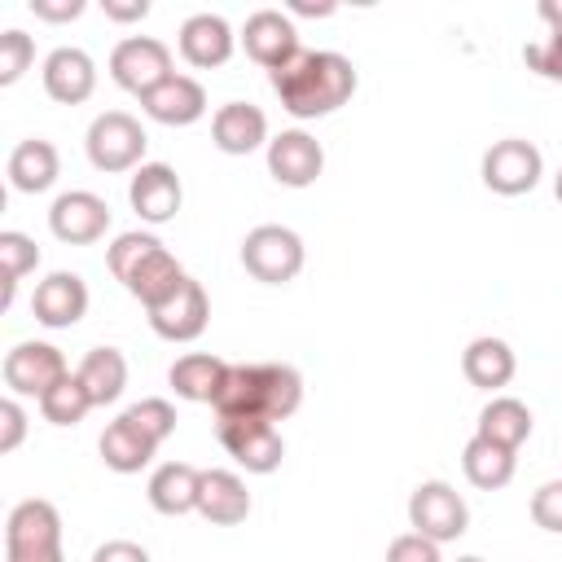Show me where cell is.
Returning a JSON list of instances; mask_svg holds the SVG:
<instances>
[{
	"label": "cell",
	"mask_w": 562,
	"mask_h": 562,
	"mask_svg": "<svg viewBox=\"0 0 562 562\" xmlns=\"http://www.w3.org/2000/svg\"><path fill=\"white\" fill-rule=\"evenodd\" d=\"M272 92L294 119H325L356 92V66L329 48H303L290 66L272 70Z\"/></svg>",
	"instance_id": "1"
},
{
	"label": "cell",
	"mask_w": 562,
	"mask_h": 562,
	"mask_svg": "<svg viewBox=\"0 0 562 562\" xmlns=\"http://www.w3.org/2000/svg\"><path fill=\"white\" fill-rule=\"evenodd\" d=\"M303 404V378L290 364H228L220 395H215V417H268L285 422Z\"/></svg>",
	"instance_id": "2"
},
{
	"label": "cell",
	"mask_w": 562,
	"mask_h": 562,
	"mask_svg": "<svg viewBox=\"0 0 562 562\" xmlns=\"http://www.w3.org/2000/svg\"><path fill=\"white\" fill-rule=\"evenodd\" d=\"M4 562H66L61 514L53 501H22L4 518Z\"/></svg>",
	"instance_id": "3"
},
{
	"label": "cell",
	"mask_w": 562,
	"mask_h": 562,
	"mask_svg": "<svg viewBox=\"0 0 562 562\" xmlns=\"http://www.w3.org/2000/svg\"><path fill=\"white\" fill-rule=\"evenodd\" d=\"M241 268L263 285H285L303 272V237L285 224H259L241 237Z\"/></svg>",
	"instance_id": "4"
},
{
	"label": "cell",
	"mask_w": 562,
	"mask_h": 562,
	"mask_svg": "<svg viewBox=\"0 0 562 562\" xmlns=\"http://www.w3.org/2000/svg\"><path fill=\"white\" fill-rule=\"evenodd\" d=\"M83 145H88V158H92V167H97V171L119 176V171L140 167L149 136H145V127H140L127 110H105V114H97V119H92V127H88V140H83Z\"/></svg>",
	"instance_id": "5"
},
{
	"label": "cell",
	"mask_w": 562,
	"mask_h": 562,
	"mask_svg": "<svg viewBox=\"0 0 562 562\" xmlns=\"http://www.w3.org/2000/svg\"><path fill=\"white\" fill-rule=\"evenodd\" d=\"M408 527L435 544H448L457 536H465L470 527V509L461 501V492L443 479H430V483H417L413 496H408Z\"/></svg>",
	"instance_id": "6"
},
{
	"label": "cell",
	"mask_w": 562,
	"mask_h": 562,
	"mask_svg": "<svg viewBox=\"0 0 562 562\" xmlns=\"http://www.w3.org/2000/svg\"><path fill=\"white\" fill-rule=\"evenodd\" d=\"M176 70H171V48L162 44V40H154V35H127V40H119L114 44V53H110V79L123 88V92H136V97H145V92H154L162 79H171Z\"/></svg>",
	"instance_id": "7"
},
{
	"label": "cell",
	"mask_w": 562,
	"mask_h": 562,
	"mask_svg": "<svg viewBox=\"0 0 562 562\" xmlns=\"http://www.w3.org/2000/svg\"><path fill=\"white\" fill-rule=\"evenodd\" d=\"M215 430H220L224 452L237 465H246L250 474H272L285 457V439H281L277 422H268V417H220Z\"/></svg>",
	"instance_id": "8"
},
{
	"label": "cell",
	"mask_w": 562,
	"mask_h": 562,
	"mask_svg": "<svg viewBox=\"0 0 562 562\" xmlns=\"http://www.w3.org/2000/svg\"><path fill=\"white\" fill-rule=\"evenodd\" d=\"M544 176V158L531 140L522 136H505L496 140L487 154H483V184L501 198H518V193H531Z\"/></svg>",
	"instance_id": "9"
},
{
	"label": "cell",
	"mask_w": 562,
	"mask_h": 562,
	"mask_svg": "<svg viewBox=\"0 0 562 562\" xmlns=\"http://www.w3.org/2000/svg\"><path fill=\"white\" fill-rule=\"evenodd\" d=\"M0 373H4V386H9L13 395H35V400H44L70 369H66V356H61L53 342H18V347L4 356Z\"/></svg>",
	"instance_id": "10"
},
{
	"label": "cell",
	"mask_w": 562,
	"mask_h": 562,
	"mask_svg": "<svg viewBox=\"0 0 562 562\" xmlns=\"http://www.w3.org/2000/svg\"><path fill=\"white\" fill-rule=\"evenodd\" d=\"M241 48H246V57L259 61L268 75L281 70V66H290V61L303 53V48H299V31H294V22H290L281 9H255V13L246 18V26H241Z\"/></svg>",
	"instance_id": "11"
},
{
	"label": "cell",
	"mask_w": 562,
	"mask_h": 562,
	"mask_svg": "<svg viewBox=\"0 0 562 562\" xmlns=\"http://www.w3.org/2000/svg\"><path fill=\"white\" fill-rule=\"evenodd\" d=\"M48 228L66 246H92L110 228V206H105V198H97L88 189H70L48 206Z\"/></svg>",
	"instance_id": "12"
},
{
	"label": "cell",
	"mask_w": 562,
	"mask_h": 562,
	"mask_svg": "<svg viewBox=\"0 0 562 562\" xmlns=\"http://www.w3.org/2000/svg\"><path fill=\"white\" fill-rule=\"evenodd\" d=\"M206 321H211V299H206L202 281H193V277H184L176 294H167L162 303L149 307V325L167 342H193L206 329Z\"/></svg>",
	"instance_id": "13"
},
{
	"label": "cell",
	"mask_w": 562,
	"mask_h": 562,
	"mask_svg": "<svg viewBox=\"0 0 562 562\" xmlns=\"http://www.w3.org/2000/svg\"><path fill=\"white\" fill-rule=\"evenodd\" d=\"M325 171V149L316 136L307 132H281L268 140V176L285 189H307L316 184V176Z\"/></svg>",
	"instance_id": "14"
},
{
	"label": "cell",
	"mask_w": 562,
	"mask_h": 562,
	"mask_svg": "<svg viewBox=\"0 0 562 562\" xmlns=\"http://www.w3.org/2000/svg\"><path fill=\"white\" fill-rule=\"evenodd\" d=\"M180 198H184L180 176H176V167H167V162H140L136 176H132V184H127V202H132V211H136L145 224H167V220H176Z\"/></svg>",
	"instance_id": "15"
},
{
	"label": "cell",
	"mask_w": 562,
	"mask_h": 562,
	"mask_svg": "<svg viewBox=\"0 0 562 562\" xmlns=\"http://www.w3.org/2000/svg\"><path fill=\"white\" fill-rule=\"evenodd\" d=\"M31 312H35V321L48 325V329H70V325H79L83 312H88V285H83V277H79V272H48V277L35 285V294H31Z\"/></svg>",
	"instance_id": "16"
},
{
	"label": "cell",
	"mask_w": 562,
	"mask_h": 562,
	"mask_svg": "<svg viewBox=\"0 0 562 562\" xmlns=\"http://www.w3.org/2000/svg\"><path fill=\"white\" fill-rule=\"evenodd\" d=\"M97 88V61L75 48V44H61L44 57V92L57 101V105H83Z\"/></svg>",
	"instance_id": "17"
},
{
	"label": "cell",
	"mask_w": 562,
	"mask_h": 562,
	"mask_svg": "<svg viewBox=\"0 0 562 562\" xmlns=\"http://www.w3.org/2000/svg\"><path fill=\"white\" fill-rule=\"evenodd\" d=\"M140 110L154 119V123H167V127H189L206 114V88L193 79V75H171L162 79L154 92L140 97Z\"/></svg>",
	"instance_id": "18"
},
{
	"label": "cell",
	"mask_w": 562,
	"mask_h": 562,
	"mask_svg": "<svg viewBox=\"0 0 562 562\" xmlns=\"http://www.w3.org/2000/svg\"><path fill=\"white\" fill-rule=\"evenodd\" d=\"M233 26L220 18V13H193L180 22V57L198 70H215L233 57Z\"/></svg>",
	"instance_id": "19"
},
{
	"label": "cell",
	"mask_w": 562,
	"mask_h": 562,
	"mask_svg": "<svg viewBox=\"0 0 562 562\" xmlns=\"http://www.w3.org/2000/svg\"><path fill=\"white\" fill-rule=\"evenodd\" d=\"M211 140L220 154H255L259 145H268V119L250 101H228L211 114Z\"/></svg>",
	"instance_id": "20"
},
{
	"label": "cell",
	"mask_w": 562,
	"mask_h": 562,
	"mask_svg": "<svg viewBox=\"0 0 562 562\" xmlns=\"http://www.w3.org/2000/svg\"><path fill=\"white\" fill-rule=\"evenodd\" d=\"M198 514L215 527H237L250 514V492L233 470H202V492H198Z\"/></svg>",
	"instance_id": "21"
},
{
	"label": "cell",
	"mask_w": 562,
	"mask_h": 562,
	"mask_svg": "<svg viewBox=\"0 0 562 562\" xmlns=\"http://www.w3.org/2000/svg\"><path fill=\"white\" fill-rule=\"evenodd\" d=\"M4 171H9V184H13L18 193H44V189L57 180V171H61L57 145L44 140V136H26V140L13 145Z\"/></svg>",
	"instance_id": "22"
},
{
	"label": "cell",
	"mask_w": 562,
	"mask_h": 562,
	"mask_svg": "<svg viewBox=\"0 0 562 562\" xmlns=\"http://www.w3.org/2000/svg\"><path fill=\"white\" fill-rule=\"evenodd\" d=\"M154 452H158V439L145 435L127 413L114 417V422L101 430V461H105L114 474H136V470H145V465L154 461Z\"/></svg>",
	"instance_id": "23"
},
{
	"label": "cell",
	"mask_w": 562,
	"mask_h": 562,
	"mask_svg": "<svg viewBox=\"0 0 562 562\" xmlns=\"http://www.w3.org/2000/svg\"><path fill=\"white\" fill-rule=\"evenodd\" d=\"M514 369H518V360H514V347H509L505 338L483 334V338H474V342L461 351V373H465V382L479 386V391H501V386H509Z\"/></svg>",
	"instance_id": "24"
},
{
	"label": "cell",
	"mask_w": 562,
	"mask_h": 562,
	"mask_svg": "<svg viewBox=\"0 0 562 562\" xmlns=\"http://www.w3.org/2000/svg\"><path fill=\"white\" fill-rule=\"evenodd\" d=\"M198 492H202V470L189 461H167L149 474V505L167 518L198 509Z\"/></svg>",
	"instance_id": "25"
},
{
	"label": "cell",
	"mask_w": 562,
	"mask_h": 562,
	"mask_svg": "<svg viewBox=\"0 0 562 562\" xmlns=\"http://www.w3.org/2000/svg\"><path fill=\"white\" fill-rule=\"evenodd\" d=\"M184 277H189V272L176 263V255H171L167 246H158L149 259H140V263H136V272L123 281V290H127L132 299H140V303H145V312H149L154 303H162L167 294H176Z\"/></svg>",
	"instance_id": "26"
},
{
	"label": "cell",
	"mask_w": 562,
	"mask_h": 562,
	"mask_svg": "<svg viewBox=\"0 0 562 562\" xmlns=\"http://www.w3.org/2000/svg\"><path fill=\"white\" fill-rule=\"evenodd\" d=\"M224 373H228V360L206 356V351H189V356H180V360L171 364V373H167V378H171V386H176V395H180V400L215 404Z\"/></svg>",
	"instance_id": "27"
},
{
	"label": "cell",
	"mask_w": 562,
	"mask_h": 562,
	"mask_svg": "<svg viewBox=\"0 0 562 562\" xmlns=\"http://www.w3.org/2000/svg\"><path fill=\"white\" fill-rule=\"evenodd\" d=\"M474 435L518 452L527 443V435H531V408L522 400H514V395H492L483 404V413H479V430Z\"/></svg>",
	"instance_id": "28"
},
{
	"label": "cell",
	"mask_w": 562,
	"mask_h": 562,
	"mask_svg": "<svg viewBox=\"0 0 562 562\" xmlns=\"http://www.w3.org/2000/svg\"><path fill=\"white\" fill-rule=\"evenodd\" d=\"M75 373H79L83 391L92 395V404H114L127 386V360L119 347H92Z\"/></svg>",
	"instance_id": "29"
},
{
	"label": "cell",
	"mask_w": 562,
	"mask_h": 562,
	"mask_svg": "<svg viewBox=\"0 0 562 562\" xmlns=\"http://www.w3.org/2000/svg\"><path fill=\"white\" fill-rule=\"evenodd\" d=\"M514 465H518L514 452L501 448V443H492V439H483V435H474L465 443V452H461V470H465V479L479 492H501L514 479Z\"/></svg>",
	"instance_id": "30"
},
{
	"label": "cell",
	"mask_w": 562,
	"mask_h": 562,
	"mask_svg": "<svg viewBox=\"0 0 562 562\" xmlns=\"http://www.w3.org/2000/svg\"><path fill=\"white\" fill-rule=\"evenodd\" d=\"M88 408H97V404H92V395L83 391L79 373H66V378L40 400V413H44V422H53V426H79V422L88 417Z\"/></svg>",
	"instance_id": "31"
},
{
	"label": "cell",
	"mask_w": 562,
	"mask_h": 562,
	"mask_svg": "<svg viewBox=\"0 0 562 562\" xmlns=\"http://www.w3.org/2000/svg\"><path fill=\"white\" fill-rule=\"evenodd\" d=\"M40 263V246L26 237V233H13V228H4L0 233V268H4V307L13 303V290H18V281L31 272Z\"/></svg>",
	"instance_id": "32"
},
{
	"label": "cell",
	"mask_w": 562,
	"mask_h": 562,
	"mask_svg": "<svg viewBox=\"0 0 562 562\" xmlns=\"http://www.w3.org/2000/svg\"><path fill=\"white\" fill-rule=\"evenodd\" d=\"M158 246H162V241H158L154 233H119L114 246L105 250V263H110V272H114L119 281H127V277L136 272V263L149 259Z\"/></svg>",
	"instance_id": "33"
},
{
	"label": "cell",
	"mask_w": 562,
	"mask_h": 562,
	"mask_svg": "<svg viewBox=\"0 0 562 562\" xmlns=\"http://www.w3.org/2000/svg\"><path fill=\"white\" fill-rule=\"evenodd\" d=\"M35 61V40L26 31H4L0 35V83H18Z\"/></svg>",
	"instance_id": "34"
},
{
	"label": "cell",
	"mask_w": 562,
	"mask_h": 562,
	"mask_svg": "<svg viewBox=\"0 0 562 562\" xmlns=\"http://www.w3.org/2000/svg\"><path fill=\"white\" fill-rule=\"evenodd\" d=\"M127 417H132V422H136L145 435H154L158 443H162V439L176 430V408H171L167 400H158V395H149V400L132 404V408H127Z\"/></svg>",
	"instance_id": "35"
},
{
	"label": "cell",
	"mask_w": 562,
	"mask_h": 562,
	"mask_svg": "<svg viewBox=\"0 0 562 562\" xmlns=\"http://www.w3.org/2000/svg\"><path fill=\"white\" fill-rule=\"evenodd\" d=\"M531 518H536V527L562 536V479L540 483V487L531 492Z\"/></svg>",
	"instance_id": "36"
},
{
	"label": "cell",
	"mask_w": 562,
	"mask_h": 562,
	"mask_svg": "<svg viewBox=\"0 0 562 562\" xmlns=\"http://www.w3.org/2000/svg\"><path fill=\"white\" fill-rule=\"evenodd\" d=\"M386 562H443V558H439L435 540H426L417 531H404V536H395L386 544Z\"/></svg>",
	"instance_id": "37"
},
{
	"label": "cell",
	"mask_w": 562,
	"mask_h": 562,
	"mask_svg": "<svg viewBox=\"0 0 562 562\" xmlns=\"http://www.w3.org/2000/svg\"><path fill=\"white\" fill-rule=\"evenodd\" d=\"M527 66L536 70V75H544V79H553V83H562V31H553L544 44H527Z\"/></svg>",
	"instance_id": "38"
},
{
	"label": "cell",
	"mask_w": 562,
	"mask_h": 562,
	"mask_svg": "<svg viewBox=\"0 0 562 562\" xmlns=\"http://www.w3.org/2000/svg\"><path fill=\"white\" fill-rule=\"evenodd\" d=\"M0 426H4L0 430V452H13L26 435V413H22L18 400H0Z\"/></svg>",
	"instance_id": "39"
},
{
	"label": "cell",
	"mask_w": 562,
	"mask_h": 562,
	"mask_svg": "<svg viewBox=\"0 0 562 562\" xmlns=\"http://www.w3.org/2000/svg\"><path fill=\"white\" fill-rule=\"evenodd\" d=\"M92 562H149V553H145L136 540H105V544L92 553Z\"/></svg>",
	"instance_id": "40"
},
{
	"label": "cell",
	"mask_w": 562,
	"mask_h": 562,
	"mask_svg": "<svg viewBox=\"0 0 562 562\" xmlns=\"http://www.w3.org/2000/svg\"><path fill=\"white\" fill-rule=\"evenodd\" d=\"M31 13L44 22H70L83 13V0H31Z\"/></svg>",
	"instance_id": "41"
},
{
	"label": "cell",
	"mask_w": 562,
	"mask_h": 562,
	"mask_svg": "<svg viewBox=\"0 0 562 562\" xmlns=\"http://www.w3.org/2000/svg\"><path fill=\"white\" fill-rule=\"evenodd\" d=\"M101 9H105V18H114V22H140V18L149 13V0H132V4H119V0H105Z\"/></svg>",
	"instance_id": "42"
},
{
	"label": "cell",
	"mask_w": 562,
	"mask_h": 562,
	"mask_svg": "<svg viewBox=\"0 0 562 562\" xmlns=\"http://www.w3.org/2000/svg\"><path fill=\"white\" fill-rule=\"evenodd\" d=\"M536 13H540L553 31H562V4H558V0H540V4H536Z\"/></svg>",
	"instance_id": "43"
},
{
	"label": "cell",
	"mask_w": 562,
	"mask_h": 562,
	"mask_svg": "<svg viewBox=\"0 0 562 562\" xmlns=\"http://www.w3.org/2000/svg\"><path fill=\"white\" fill-rule=\"evenodd\" d=\"M290 9H294V13H307V18H329V13H334V4H303V0H294Z\"/></svg>",
	"instance_id": "44"
},
{
	"label": "cell",
	"mask_w": 562,
	"mask_h": 562,
	"mask_svg": "<svg viewBox=\"0 0 562 562\" xmlns=\"http://www.w3.org/2000/svg\"><path fill=\"white\" fill-rule=\"evenodd\" d=\"M553 193H558V202H562V171L553 176Z\"/></svg>",
	"instance_id": "45"
},
{
	"label": "cell",
	"mask_w": 562,
	"mask_h": 562,
	"mask_svg": "<svg viewBox=\"0 0 562 562\" xmlns=\"http://www.w3.org/2000/svg\"><path fill=\"white\" fill-rule=\"evenodd\" d=\"M457 562H483V558H457Z\"/></svg>",
	"instance_id": "46"
}]
</instances>
